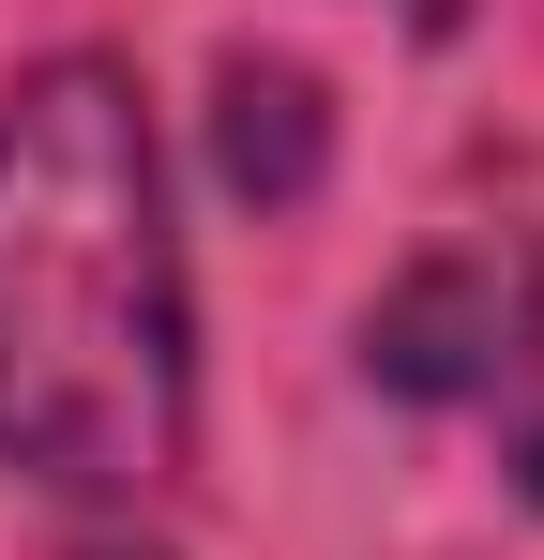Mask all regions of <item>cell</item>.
I'll use <instances>...</instances> for the list:
<instances>
[{
    "mask_svg": "<svg viewBox=\"0 0 544 560\" xmlns=\"http://www.w3.org/2000/svg\"><path fill=\"white\" fill-rule=\"evenodd\" d=\"M227 183H243V197H303V183H318V77L227 61Z\"/></svg>",
    "mask_w": 544,
    "mask_h": 560,
    "instance_id": "obj_2",
    "label": "cell"
},
{
    "mask_svg": "<svg viewBox=\"0 0 544 560\" xmlns=\"http://www.w3.org/2000/svg\"><path fill=\"white\" fill-rule=\"evenodd\" d=\"M197 440L167 152L121 61H31L0 92V469L61 500H152Z\"/></svg>",
    "mask_w": 544,
    "mask_h": 560,
    "instance_id": "obj_1",
    "label": "cell"
},
{
    "mask_svg": "<svg viewBox=\"0 0 544 560\" xmlns=\"http://www.w3.org/2000/svg\"><path fill=\"white\" fill-rule=\"evenodd\" d=\"M484 349H499V378H484V394H499V455H515V485L544 500V258H530L515 318H499Z\"/></svg>",
    "mask_w": 544,
    "mask_h": 560,
    "instance_id": "obj_3",
    "label": "cell"
},
{
    "mask_svg": "<svg viewBox=\"0 0 544 560\" xmlns=\"http://www.w3.org/2000/svg\"><path fill=\"white\" fill-rule=\"evenodd\" d=\"M76 560H167V546H76Z\"/></svg>",
    "mask_w": 544,
    "mask_h": 560,
    "instance_id": "obj_4",
    "label": "cell"
}]
</instances>
